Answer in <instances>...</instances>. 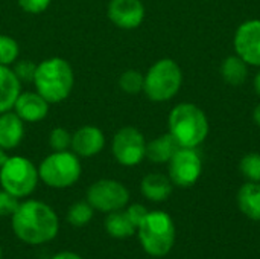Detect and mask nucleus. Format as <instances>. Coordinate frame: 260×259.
<instances>
[{"mask_svg": "<svg viewBox=\"0 0 260 259\" xmlns=\"http://www.w3.org/2000/svg\"><path fill=\"white\" fill-rule=\"evenodd\" d=\"M105 148V134L96 125H84L72 134L70 150L78 157H94Z\"/></svg>", "mask_w": 260, "mask_h": 259, "instance_id": "13", "label": "nucleus"}, {"mask_svg": "<svg viewBox=\"0 0 260 259\" xmlns=\"http://www.w3.org/2000/svg\"><path fill=\"white\" fill-rule=\"evenodd\" d=\"M169 133L183 148H197L209 134L204 111L193 104H178L169 114Z\"/></svg>", "mask_w": 260, "mask_h": 259, "instance_id": "4", "label": "nucleus"}, {"mask_svg": "<svg viewBox=\"0 0 260 259\" xmlns=\"http://www.w3.org/2000/svg\"><path fill=\"white\" fill-rule=\"evenodd\" d=\"M15 237L27 246H43L55 240L59 232L56 212L41 200H24L11 215Z\"/></svg>", "mask_w": 260, "mask_h": 259, "instance_id": "1", "label": "nucleus"}, {"mask_svg": "<svg viewBox=\"0 0 260 259\" xmlns=\"http://www.w3.org/2000/svg\"><path fill=\"white\" fill-rule=\"evenodd\" d=\"M107 14L114 26L129 31L142 24L145 6L140 0H110Z\"/></svg>", "mask_w": 260, "mask_h": 259, "instance_id": "12", "label": "nucleus"}, {"mask_svg": "<svg viewBox=\"0 0 260 259\" xmlns=\"http://www.w3.org/2000/svg\"><path fill=\"white\" fill-rule=\"evenodd\" d=\"M14 73L17 75V78L20 79V82H32L34 81V75H35V69L37 64L30 60H21V61H15L12 66Z\"/></svg>", "mask_w": 260, "mask_h": 259, "instance_id": "27", "label": "nucleus"}, {"mask_svg": "<svg viewBox=\"0 0 260 259\" xmlns=\"http://www.w3.org/2000/svg\"><path fill=\"white\" fill-rule=\"evenodd\" d=\"M18 6L27 12V14H41L44 12L49 6L52 0H17Z\"/></svg>", "mask_w": 260, "mask_h": 259, "instance_id": "29", "label": "nucleus"}, {"mask_svg": "<svg viewBox=\"0 0 260 259\" xmlns=\"http://www.w3.org/2000/svg\"><path fill=\"white\" fill-rule=\"evenodd\" d=\"M50 259H84L81 255L70 252V250H64V252H58L56 255H53Z\"/></svg>", "mask_w": 260, "mask_h": 259, "instance_id": "31", "label": "nucleus"}, {"mask_svg": "<svg viewBox=\"0 0 260 259\" xmlns=\"http://www.w3.org/2000/svg\"><path fill=\"white\" fill-rule=\"evenodd\" d=\"M24 122L12 111L0 114V148L15 150L24 139Z\"/></svg>", "mask_w": 260, "mask_h": 259, "instance_id": "15", "label": "nucleus"}, {"mask_svg": "<svg viewBox=\"0 0 260 259\" xmlns=\"http://www.w3.org/2000/svg\"><path fill=\"white\" fill-rule=\"evenodd\" d=\"M183 82L180 66L171 60L163 58L154 63L145 75L143 92L154 102H165L172 99Z\"/></svg>", "mask_w": 260, "mask_h": 259, "instance_id": "6", "label": "nucleus"}, {"mask_svg": "<svg viewBox=\"0 0 260 259\" xmlns=\"http://www.w3.org/2000/svg\"><path fill=\"white\" fill-rule=\"evenodd\" d=\"M111 151L122 166H136L146 157L145 136L134 127H123L113 136Z\"/></svg>", "mask_w": 260, "mask_h": 259, "instance_id": "9", "label": "nucleus"}, {"mask_svg": "<svg viewBox=\"0 0 260 259\" xmlns=\"http://www.w3.org/2000/svg\"><path fill=\"white\" fill-rule=\"evenodd\" d=\"M2 256H3V250H2V246H0V259H2Z\"/></svg>", "mask_w": 260, "mask_h": 259, "instance_id": "35", "label": "nucleus"}, {"mask_svg": "<svg viewBox=\"0 0 260 259\" xmlns=\"http://www.w3.org/2000/svg\"><path fill=\"white\" fill-rule=\"evenodd\" d=\"M253 118H254V122L260 127V104L254 108V113H253Z\"/></svg>", "mask_w": 260, "mask_h": 259, "instance_id": "33", "label": "nucleus"}, {"mask_svg": "<svg viewBox=\"0 0 260 259\" xmlns=\"http://www.w3.org/2000/svg\"><path fill=\"white\" fill-rule=\"evenodd\" d=\"M142 249L152 258H163L174 249L177 229L172 217L165 211H149L137 227Z\"/></svg>", "mask_w": 260, "mask_h": 259, "instance_id": "3", "label": "nucleus"}, {"mask_svg": "<svg viewBox=\"0 0 260 259\" xmlns=\"http://www.w3.org/2000/svg\"><path fill=\"white\" fill-rule=\"evenodd\" d=\"M87 202L94 211L110 214L125 209L129 203L128 188L113 179H101L87 189Z\"/></svg>", "mask_w": 260, "mask_h": 259, "instance_id": "8", "label": "nucleus"}, {"mask_svg": "<svg viewBox=\"0 0 260 259\" xmlns=\"http://www.w3.org/2000/svg\"><path fill=\"white\" fill-rule=\"evenodd\" d=\"M82 174L81 157L72 150L52 151L38 165L40 182L53 189H66L73 186Z\"/></svg>", "mask_w": 260, "mask_h": 259, "instance_id": "5", "label": "nucleus"}, {"mask_svg": "<svg viewBox=\"0 0 260 259\" xmlns=\"http://www.w3.org/2000/svg\"><path fill=\"white\" fill-rule=\"evenodd\" d=\"M235 49L247 64L260 67V20H248L238 27Z\"/></svg>", "mask_w": 260, "mask_h": 259, "instance_id": "11", "label": "nucleus"}, {"mask_svg": "<svg viewBox=\"0 0 260 259\" xmlns=\"http://www.w3.org/2000/svg\"><path fill=\"white\" fill-rule=\"evenodd\" d=\"M221 75L229 84L241 85L247 79V75H248L247 63L238 55L229 56L227 60H224V63L221 66Z\"/></svg>", "mask_w": 260, "mask_h": 259, "instance_id": "21", "label": "nucleus"}, {"mask_svg": "<svg viewBox=\"0 0 260 259\" xmlns=\"http://www.w3.org/2000/svg\"><path fill=\"white\" fill-rule=\"evenodd\" d=\"M49 145L52 151H67L72 147V133L62 127H56L49 134Z\"/></svg>", "mask_w": 260, "mask_h": 259, "instance_id": "26", "label": "nucleus"}, {"mask_svg": "<svg viewBox=\"0 0 260 259\" xmlns=\"http://www.w3.org/2000/svg\"><path fill=\"white\" fill-rule=\"evenodd\" d=\"M254 89H256L257 95L260 96V72L256 75V79H254Z\"/></svg>", "mask_w": 260, "mask_h": 259, "instance_id": "34", "label": "nucleus"}, {"mask_svg": "<svg viewBox=\"0 0 260 259\" xmlns=\"http://www.w3.org/2000/svg\"><path fill=\"white\" fill-rule=\"evenodd\" d=\"M38 92L50 105L66 101L75 87V72L70 63L61 56L46 58L37 64L34 81Z\"/></svg>", "mask_w": 260, "mask_h": 259, "instance_id": "2", "label": "nucleus"}, {"mask_svg": "<svg viewBox=\"0 0 260 259\" xmlns=\"http://www.w3.org/2000/svg\"><path fill=\"white\" fill-rule=\"evenodd\" d=\"M241 172L244 174L248 182H257L260 183V154L257 153H250L242 157L241 160Z\"/></svg>", "mask_w": 260, "mask_h": 259, "instance_id": "25", "label": "nucleus"}, {"mask_svg": "<svg viewBox=\"0 0 260 259\" xmlns=\"http://www.w3.org/2000/svg\"><path fill=\"white\" fill-rule=\"evenodd\" d=\"M104 227H105V232L116 240L129 238L137 232V227L133 224L126 211H123V209L107 214L105 221H104Z\"/></svg>", "mask_w": 260, "mask_h": 259, "instance_id": "20", "label": "nucleus"}, {"mask_svg": "<svg viewBox=\"0 0 260 259\" xmlns=\"http://www.w3.org/2000/svg\"><path fill=\"white\" fill-rule=\"evenodd\" d=\"M20 92L21 82L14 73L12 67L0 66V114L12 110Z\"/></svg>", "mask_w": 260, "mask_h": 259, "instance_id": "16", "label": "nucleus"}, {"mask_svg": "<svg viewBox=\"0 0 260 259\" xmlns=\"http://www.w3.org/2000/svg\"><path fill=\"white\" fill-rule=\"evenodd\" d=\"M20 55V46L15 38L0 34V66H12Z\"/></svg>", "mask_w": 260, "mask_h": 259, "instance_id": "23", "label": "nucleus"}, {"mask_svg": "<svg viewBox=\"0 0 260 259\" xmlns=\"http://www.w3.org/2000/svg\"><path fill=\"white\" fill-rule=\"evenodd\" d=\"M180 148L181 147L171 133L161 134L160 137L146 143V157L152 163H168Z\"/></svg>", "mask_w": 260, "mask_h": 259, "instance_id": "18", "label": "nucleus"}, {"mask_svg": "<svg viewBox=\"0 0 260 259\" xmlns=\"http://www.w3.org/2000/svg\"><path fill=\"white\" fill-rule=\"evenodd\" d=\"M169 163V179L180 188H189L195 185L201 176L203 165L201 157L195 148H180Z\"/></svg>", "mask_w": 260, "mask_h": 259, "instance_id": "10", "label": "nucleus"}, {"mask_svg": "<svg viewBox=\"0 0 260 259\" xmlns=\"http://www.w3.org/2000/svg\"><path fill=\"white\" fill-rule=\"evenodd\" d=\"M143 82H145V75L134 69L125 70L119 78V87L128 95H136L142 92Z\"/></svg>", "mask_w": 260, "mask_h": 259, "instance_id": "24", "label": "nucleus"}, {"mask_svg": "<svg viewBox=\"0 0 260 259\" xmlns=\"http://www.w3.org/2000/svg\"><path fill=\"white\" fill-rule=\"evenodd\" d=\"M94 215V209L91 208V205L87 200H81L73 203L69 211H67V221L73 226V227H82L85 224H88L91 221Z\"/></svg>", "mask_w": 260, "mask_h": 259, "instance_id": "22", "label": "nucleus"}, {"mask_svg": "<svg viewBox=\"0 0 260 259\" xmlns=\"http://www.w3.org/2000/svg\"><path fill=\"white\" fill-rule=\"evenodd\" d=\"M38 168L23 156H9L0 168V186L15 198L29 197L38 186Z\"/></svg>", "mask_w": 260, "mask_h": 259, "instance_id": "7", "label": "nucleus"}, {"mask_svg": "<svg viewBox=\"0 0 260 259\" xmlns=\"http://www.w3.org/2000/svg\"><path fill=\"white\" fill-rule=\"evenodd\" d=\"M50 104L38 92H20L12 111L26 122H41L49 114Z\"/></svg>", "mask_w": 260, "mask_h": 259, "instance_id": "14", "label": "nucleus"}, {"mask_svg": "<svg viewBox=\"0 0 260 259\" xmlns=\"http://www.w3.org/2000/svg\"><path fill=\"white\" fill-rule=\"evenodd\" d=\"M126 214H128V217H129V220L133 221V224L136 226V227H139V224L145 220V217L148 215V209L143 206V205H140V203H134V205H129L126 209Z\"/></svg>", "mask_w": 260, "mask_h": 259, "instance_id": "30", "label": "nucleus"}, {"mask_svg": "<svg viewBox=\"0 0 260 259\" xmlns=\"http://www.w3.org/2000/svg\"><path fill=\"white\" fill-rule=\"evenodd\" d=\"M238 206L247 218L260 221V183L248 182L239 189Z\"/></svg>", "mask_w": 260, "mask_h": 259, "instance_id": "19", "label": "nucleus"}, {"mask_svg": "<svg viewBox=\"0 0 260 259\" xmlns=\"http://www.w3.org/2000/svg\"><path fill=\"white\" fill-rule=\"evenodd\" d=\"M172 182L169 177L158 174V172H152L143 177L142 183H140V191L143 194L145 198H148L149 202H165L171 197L172 194Z\"/></svg>", "mask_w": 260, "mask_h": 259, "instance_id": "17", "label": "nucleus"}, {"mask_svg": "<svg viewBox=\"0 0 260 259\" xmlns=\"http://www.w3.org/2000/svg\"><path fill=\"white\" fill-rule=\"evenodd\" d=\"M18 205H20L18 198H15L5 189H0V217H8V215L11 217L18 208Z\"/></svg>", "mask_w": 260, "mask_h": 259, "instance_id": "28", "label": "nucleus"}, {"mask_svg": "<svg viewBox=\"0 0 260 259\" xmlns=\"http://www.w3.org/2000/svg\"><path fill=\"white\" fill-rule=\"evenodd\" d=\"M8 153H6V150H3V148H0V168L3 166V163L8 160Z\"/></svg>", "mask_w": 260, "mask_h": 259, "instance_id": "32", "label": "nucleus"}]
</instances>
